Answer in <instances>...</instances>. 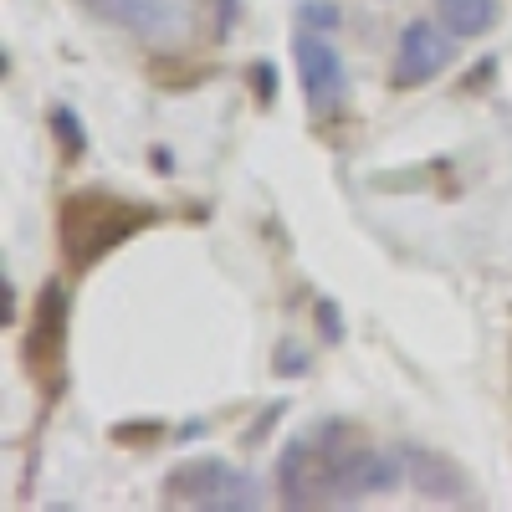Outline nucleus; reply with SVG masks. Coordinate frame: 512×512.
<instances>
[{
    "label": "nucleus",
    "instance_id": "6",
    "mask_svg": "<svg viewBox=\"0 0 512 512\" xmlns=\"http://www.w3.org/2000/svg\"><path fill=\"white\" fill-rule=\"evenodd\" d=\"M88 6H93L103 21L134 31V36H144V41L180 36V26H185V16H180L175 0H88Z\"/></svg>",
    "mask_w": 512,
    "mask_h": 512
},
{
    "label": "nucleus",
    "instance_id": "11",
    "mask_svg": "<svg viewBox=\"0 0 512 512\" xmlns=\"http://www.w3.org/2000/svg\"><path fill=\"white\" fill-rule=\"evenodd\" d=\"M297 26H303V31H338V26H344V11H338L333 6V0H303V6H297Z\"/></svg>",
    "mask_w": 512,
    "mask_h": 512
},
{
    "label": "nucleus",
    "instance_id": "13",
    "mask_svg": "<svg viewBox=\"0 0 512 512\" xmlns=\"http://www.w3.org/2000/svg\"><path fill=\"white\" fill-rule=\"evenodd\" d=\"M272 364H277V374H303V369H308V349H303V344H292V338H287V344H277Z\"/></svg>",
    "mask_w": 512,
    "mask_h": 512
},
{
    "label": "nucleus",
    "instance_id": "5",
    "mask_svg": "<svg viewBox=\"0 0 512 512\" xmlns=\"http://www.w3.org/2000/svg\"><path fill=\"white\" fill-rule=\"evenodd\" d=\"M328 456L333 451H313V441H292L277 461V487L287 507H318L333 497L328 487Z\"/></svg>",
    "mask_w": 512,
    "mask_h": 512
},
{
    "label": "nucleus",
    "instance_id": "9",
    "mask_svg": "<svg viewBox=\"0 0 512 512\" xmlns=\"http://www.w3.org/2000/svg\"><path fill=\"white\" fill-rule=\"evenodd\" d=\"M436 21L456 41H477L497 26V0H436Z\"/></svg>",
    "mask_w": 512,
    "mask_h": 512
},
{
    "label": "nucleus",
    "instance_id": "8",
    "mask_svg": "<svg viewBox=\"0 0 512 512\" xmlns=\"http://www.w3.org/2000/svg\"><path fill=\"white\" fill-rule=\"evenodd\" d=\"M400 456H405V482H410L415 497H425V502H461L466 497V482L451 466V456L425 451V446H410Z\"/></svg>",
    "mask_w": 512,
    "mask_h": 512
},
{
    "label": "nucleus",
    "instance_id": "7",
    "mask_svg": "<svg viewBox=\"0 0 512 512\" xmlns=\"http://www.w3.org/2000/svg\"><path fill=\"white\" fill-rule=\"evenodd\" d=\"M231 477H236V466H226L221 456H190V461H180L175 472L164 477V497L216 512V497L231 487Z\"/></svg>",
    "mask_w": 512,
    "mask_h": 512
},
{
    "label": "nucleus",
    "instance_id": "10",
    "mask_svg": "<svg viewBox=\"0 0 512 512\" xmlns=\"http://www.w3.org/2000/svg\"><path fill=\"white\" fill-rule=\"evenodd\" d=\"M251 507H262V482L251 472H236L231 487L216 497V512H251Z\"/></svg>",
    "mask_w": 512,
    "mask_h": 512
},
{
    "label": "nucleus",
    "instance_id": "3",
    "mask_svg": "<svg viewBox=\"0 0 512 512\" xmlns=\"http://www.w3.org/2000/svg\"><path fill=\"white\" fill-rule=\"evenodd\" d=\"M128 205H103V200H67V216H62V241L67 251L77 256V262H93V256H103L118 236L139 231L149 216L144 210H134V216H123Z\"/></svg>",
    "mask_w": 512,
    "mask_h": 512
},
{
    "label": "nucleus",
    "instance_id": "12",
    "mask_svg": "<svg viewBox=\"0 0 512 512\" xmlns=\"http://www.w3.org/2000/svg\"><path fill=\"white\" fill-rule=\"evenodd\" d=\"M313 313H318V328H323L328 344H344V338H349V333H344V313H338L328 297H318V308H313Z\"/></svg>",
    "mask_w": 512,
    "mask_h": 512
},
{
    "label": "nucleus",
    "instance_id": "4",
    "mask_svg": "<svg viewBox=\"0 0 512 512\" xmlns=\"http://www.w3.org/2000/svg\"><path fill=\"white\" fill-rule=\"evenodd\" d=\"M400 482H405V456H390V451H333L328 456V487L338 502L384 497Z\"/></svg>",
    "mask_w": 512,
    "mask_h": 512
},
{
    "label": "nucleus",
    "instance_id": "2",
    "mask_svg": "<svg viewBox=\"0 0 512 512\" xmlns=\"http://www.w3.org/2000/svg\"><path fill=\"white\" fill-rule=\"evenodd\" d=\"M292 62H297V82H303L313 113H328V108L344 103L349 67H344V57H338V47L328 41V31H303V26H297V36H292Z\"/></svg>",
    "mask_w": 512,
    "mask_h": 512
},
{
    "label": "nucleus",
    "instance_id": "14",
    "mask_svg": "<svg viewBox=\"0 0 512 512\" xmlns=\"http://www.w3.org/2000/svg\"><path fill=\"white\" fill-rule=\"evenodd\" d=\"M57 139H62L67 149H82V134H77V118H72L67 108H57Z\"/></svg>",
    "mask_w": 512,
    "mask_h": 512
},
{
    "label": "nucleus",
    "instance_id": "1",
    "mask_svg": "<svg viewBox=\"0 0 512 512\" xmlns=\"http://www.w3.org/2000/svg\"><path fill=\"white\" fill-rule=\"evenodd\" d=\"M451 41H456V36H451L441 21H425V16L405 21L400 36H395V67H390V82H395L400 93L436 82V77L451 67V57H456Z\"/></svg>",
    "mask_w": 512,
    "mask_h": 512
}]
</instances>
